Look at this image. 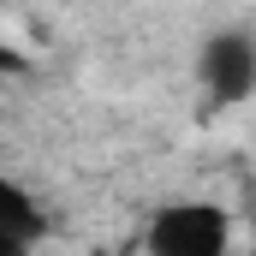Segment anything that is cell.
I'll return each mask as SVG.
<instances>
[{"instance_id": "cell-1", "label": "cell", "mask_w": 256, "mask_h": 256, "mask_svg": "<svg viewBox=\"0 0 256 256\" xmlns=\"http://www.w3.org/2000/svg\"><path fill=\"white\" fill-rule=\"evenodd\" d=\"M143 256H232V214L202 196L161 202L143 220Z\"/></svg>"}, {"instance_id": "cell-3", "label": "cell", "mask_w": 256, "mask_h": 256, "mask_svg": "<svg viewBox=\"0 0 256 256\" xmlns=\"http://www.w3.org/2000/svg\"><path fill=\"white\" fill-rule=\"evenodd\" d=\"M42 208H36V196L24 191L18 179H6L0 173V256H36L42 244Z\"/></svg>"}, {"instance_id": "cell-4", "label": "cell", "mask_w": 256, "mask_h": 256, "mask_svg": "<svg viewBox=\"0 0 256 256\" xmlns=\"http://www.w3.org/2000/svg\"><path fill=\"white\" fill-rule=\"evenodd\" d=\"M30 72H36V54L18 48L12 36H0V78H30Z\"/></svg>"}, {"instance_id": "cell-2", "label": "cell", "mask_w": 256, "mask_h": 256, "mask_svg": "<svg viewBox=\"0 0 256 256\" xmlns=\"http://www.w3.org/2000/svg\"><path fill=\"white\" fill-rule=\"evenodd\" d=\"M196 84L214 108H238L256 96V36L250 30H214L196 48Z\"/></svg>"}]
</instances>
